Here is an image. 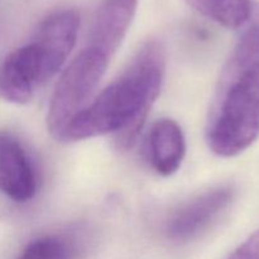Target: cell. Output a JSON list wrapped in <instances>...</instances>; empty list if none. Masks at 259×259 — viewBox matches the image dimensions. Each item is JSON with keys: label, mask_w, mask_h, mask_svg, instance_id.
Wrapping results in <instances>:
<instances>
[{"label": "cell", "mask_w": 259, "mask_h": 259, "mask_svg": "<svg viewBox=\"0 0 259 259\" xmlns=\"http://www.w3.org/2000/svg\"><path fill=\"white\" fill-rule=\"evenodd\" d=\"M80 14L63 9L46 18L32 39L0 63V99L27 104L52 80L73 50Z\"/></svg>", "instance_id": "4"}, {"label": "cell", "mask_w": 259, "mask_h": 259, "mask_svg": "<svg viewBox=\"0 0 259 259\" xmlns=\"http://www.w3.org/2000/svg\"><path fill=\"white\" fill-rule=\"evenodd\" d=\"M228 259H259V230L243 242Z\"/></svg>", "instance_id": "10"}, {"label": "cell", "mask_w": 259, "mask_h": 259, "mask_svg": "<svg viewBox=\"0 0 259 259\" xmlns=\"http://www.w3.org/2000/svg\"><path fill=\"white\" fill-rule=\"evenodd\" d=\"M0 191L15 202H27L37 192V176L27 151L13 134L0 136Z\"/></svg>", "instance_id": "6"}, {"label": "cell", "mask_w": 259, "mask_h": 259, "mask_svg": "<svg viewBox=\"0 0 259 259\" xmlns=\"http://www.w3.org/2000/svg\"><path fill=\"white\" fill-rule=\"evenodd\" d=\"M136 13L125 0H104L85 46L58 80L47 114V128L61 141L70 121L85 108L123 43Z\"/></svg>", "instance_id": "3"}, {"label": "cell", "mask_w": 259, "mask_h": 259, "mask_svg": "<svg viewBox=\"0 0 259 259\" xmlns=\"http://www.w3.org/2000/svg\"><path fill=\"white\" fill-rule=\"evenodd\" d=\"M196 12L229 29H238L250 19L252 0H186Z\"/></svg>", "instance_id": "8"}, {"label": "cell", "mask_w": 259, "mask_h": 259, "mask_svg": "<svg viewBox=\"0 0 259 259\" xmlns=\"http://www.w3.org/2000/svg\"><path fill=\"white\" fill-rule=\"evenodd\" d=\"M259 137V17L242 34L225 62L205 128L209 148L234 157Z\"/></svg>", "instance_id": "2"}, {"label": "cell", "mask_w": 259, "mask_h": 259, "mask_svg": "<svg viewBox=\"0 0 259 259\" xmlns=\"http://www.w3.org/2000/svg\"><path fill=\"white\" fill-rule=\"evenodd\" d=\"M77 245L70 235L53 234L38 238L24 248L17 259H76Z\"/></svg>", "instance_id": "9"}, {"label": "cell", "mask_w": 259, "mask_h": 259, "mask_svg": "<svg viewBox=\"0 0 259 259\" xmlns=\"http://www.w3.org/2000/svg\"><path fill=\"white\" fill-rule=\"evenodd\" d=\"M186 142L181 126L168 118L152 125L147 138V157L152 168L161 176H171L181 167Z\"/></svg>", "instance_id": "7"}, {"label": "cell", "mask_w": 259, "mask_h": 259, "mask_svg": "<svg viewBox=\"0 0 259 259\" xmlns=\"http://www.w3.org/2000/svg\"><path fill=\"white\" fill-rule=\"evenodd\" d=\"M164 72L163 45L148 40L132 58L128 68L70 121L61 142L115 134L121 148L133 147L161 93Z\"/></svg>", "instance_id": "1"}, {"label": "cell", "mask_w": 259, "mask_h": 259, "mask_svg": "<svg viewBox=\"0 0 259 259\" xmlns=\"http://www.w3.org/2000/svg\"><path fill=\"white\" fill-rule=\"evenodd\" d=\"M232 186H219L205 191L172 212L164 225V234L176 243L189 242L209 229L234 200Z\"/></svg>", "instance_id": "5"}]
</instances>
